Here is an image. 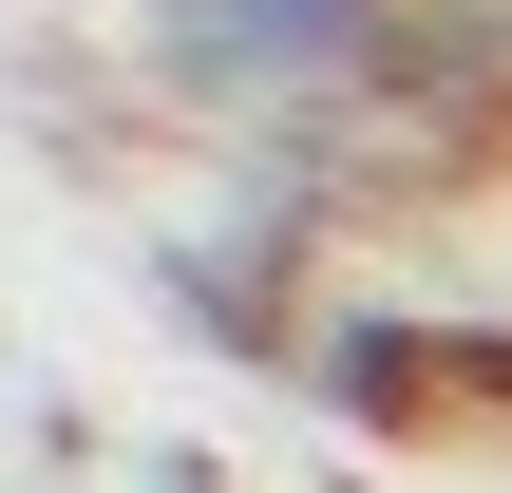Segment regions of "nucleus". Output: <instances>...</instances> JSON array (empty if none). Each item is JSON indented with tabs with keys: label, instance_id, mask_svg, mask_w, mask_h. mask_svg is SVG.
Returning a JSON list of instances; mask_svg holds the SVG:
<instances>
[{
	"label": "nucleus",
	"instance_id": "f257e3e1",
	"mask_svg": "<svg viewBox=\"0 0 512 493\" xmlns=\"http://www.w3.org/2000/svg\"><path fill=\"white\" fill-rule=\"evenodd\" d=\"M399 19H418V0H190V57L247 76V95H323V76H361Z\"/></svg>",
	"mask_w": 512,
	"mask_h": 493
}]
</instances>
